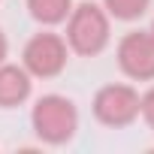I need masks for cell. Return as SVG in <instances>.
I'll return each mask as SVG.
<instances>
[{
    "instance_id": "obj_1",
    "label": "cell",
    "mask_w": 154,
    "mask_h": 154,
    "mask_svg": "<svg viewBox=\"0 0 154 154\" xmlns=\"http://www.w3.org/2000/svg\"><path fill=\"white\" fill-rule=\"evenodd\" d=\"M30 124L39 142L45 145H66L79 130V109L69 97L45 94L30 109Z\"/></svg>"
},
{
    "instance_id": "obj_2",
    "label": "cell",
    "mask_w": 154,
    "mask_h": 154,
    "mask_svg": "<svg viewBox=\"0 0 154 154\" xmlns=\"http://www.w3.org/2000/svg\"><path fill=\"white\" fill-rule=\"evenodd\" d=\"M66 45L69 51L94 57L109 45V12L100 3H79L66 15Z\"/></svg>"
},
{
    "instance_id": "obj_3",
    "label": "cell",
    "mask_w": 154,
    "mask_h": 154,
    "mask_svg": "<svg viewBox=\"0 0 154 154\" xmlns=\"http://www.w3.org/2000/svg\"><path fill=\"white\" fill-rule=\"evenodd\" d=\"M69 57V45L60 33H36L27 39L24 51H21V66L30 72V79H54L63 72Z\"/></svg>"
},
{
    "instance_id": "obj_4",
    "label": "cell",
    "mask_w": 154,
    "mask_h": 154,
    "mask_svg": "<svg viewBox=\"0 0 154 154\" xmlns=\"http://www.w3.org/2000/svg\"><path fill=\"white\" fill-rule=\"evenodd\" d=\"M94 118L106 127H127L139 118V94L130 85H103L94 94Z\"/></svg>"
},
{
    "instance_id": "obj_5",
    "label": "cell",
    "mask_w": 154,
    "mask_h": 154,
    "mask_svg": "<svg viewBox=\"0 0 154 154\" xmlns=\"http://www.w3.org/2000/svg\"><path fill=\"white\" fill-rule=\"evenodd\" d=\"M118 66L133 82H154V39L148 30H130L121 36Z\"/></svg>"
},
{
    "instance_id": "obj_6",
    "label": "cell",
    "mask_w": 154,
    "mask_h": 154,
    "mask_svg": "<svg viewBox=\"0 0 154 154\" xmlns=\"http://www.w3.org/2000/svg\"><path fill=\"white\" fill-rule=\"evenodd\" d=\"M30 72L15 63H0V109H15L30 97Z\"/></svg>"
},
{
    "instance_id": "obj_7",
    "label": "cell",
    "mask_w": 154,
    "mask_h": 154,
    "mask_svg": "<svg viewBox=\"0 0 154 154\" xmlns=\"http://www.w3.org/2000/svg\"><path fill=\"white\" fill-rule=\"evenodd\" d=\"M27 12L33 21L51 27L66 21V15L72 12V0H27Z\"/></svg>"
},
{
    "instance_id": "obj_8",
    "label": "cell",
    "mask_w": 154,
    "mask_h": 154,
    "mask_svg": "<svg viewBox=\"0 0 154 154\" xmlns=\"http://www.w3.org/2000/svg\"><path fill=\"white\" fill-rule=\"evenodd\" d=\"M151 0H103V9L118 21H136L145 15Z\"/></svg>"
},
{
    "instance_id": "obj_9",
    "label": "cell",
    "mask_w": 154,
    "mask_h": 154,
    "mask_svg": "<svg viewBox=\"0 0 154 154\" xmlns=\"http://www.w3.org/2000/svg\"><path fill=\"white\" fill-rule=\"evenodd\" d=\"M139 115H142L145 124L154 130V88H148V91L139 97Z\"/></svg>"
},
{
    "instance_id": "obj_10",
    "label": "cell",
    "mask_w": 154,
    "mask_h": 154,
    "mask_svg": "<svg viewBox=\"0 0 154 154\" xmlns=\"http://www.w3.org/2000/svg\"><path fill=\"white\" fill-rule=\"evenodd\" d=\"M6 51H9V45H6V36H3V30H0V63L6 60Z\"/></svg>"
},
{
    "instance_id": "obj_11",
    "label": "cell",
    "mask_w": 154,
    "mask_h": 154,
    "mask_svg": "<svg viewBox=\"0 0 154 154\" xmlns=\"http://www.w3.org/2000/svg\"><path fill=\"white\" fill-rule=\"evenodd\" d=\"M148 33H151V39H154V24H151V30H148Z\"/></svg>"
}]
</instances>
